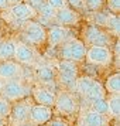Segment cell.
<instances>
[{
    "label": "cell",
    "mask_w": 120,
    "mask_h": 126,
    "mask_svg": "<svg viewBox=\"0 0 120 126\" xmlns=\"http://www.w3.org/2000/svg\"><path fill=\"white\" fill-rule=\"evenodd\" d=\"M59 54H61L62 60L78 64L85 60L86 47L83 44V41L78 40V38H71V40H67L65 43H62Z\"/></svg>",
    "instance_id": "obj_1"
},
{
    "label": "cell",
    "mask_w": 120,
    "mask_h": 126,
    "mask_svg": "<svg viewBox=\"0 0 120 126\" xmlns=\"http://www.w3.org/2000/svg\"><path fill=\"white\" fill-rule=\"evenodd\" d=\"M23 35L33 46H42L47 43V30L38 21H31V20L24 21Z\"/></svg>",
    "instance_id": "obj_2"
},
{
    "label": "cell",
    "mask_w": 120,
    "mask_h": 126,
    "mask_svg": "<svg viewBox=\"0 0 120 126\" xmlns=\"http://www.w3.org/2000/svg\"><path fill=\"white\" fill-rule=\"evenodd\" d=\"M54 108L61 116H71L78 110L76 106V98L71 91H59L55 95Z\"/></svg>",
    "instance_id": "obj_3"
},
{
    "label": "cell",
    "mask_w": 120,
    "mask_h": 126,
    "mask_svg": "<svg viewBox=\"0 0 120 126\" xmlns=\"http://www.w3.org/2000/svg\"><path fill=\"white\" fill-rule=\"evenodd\" d=\"M83 40L91 47H109L112 44V37L109 33L103 31L100 27L95 24H89L85 29Z\"/></svg>",
    "instance_id": "obj_4"
},
{
    "label": "cell",
    "mask_w": 120,
    "mask_h": 126,
    "mask_svg": "<svg viewBox=\"0 0 120 126\" xmlns=\"http://www.w3.org/2000/svg\"><path fill=\"white\" fill-rule=\"evenodd\" d=\"M27 95H28V89L20 79H12V81H4L3 82V88H1V95L0 96L7 99L9 102L21 101Z\"/></svg>",
    "instance_id": "obj_5"
},
{
    "label": "cell",
    "mask_w": 120,
    "mask_h": 126,
    "mask_svg": "<svg viewBox=\"0 0 120 126\" xmlns=\"http://www.w3.org/2000/svg\"><path fill=\"white\" fill-rule=\"evenodd\" d=\"M85 60L95 65H110L113 61V52L109 47H89L86 50Z\"/></svg>",
    "instance_id": "obj_6"
},
{
    "label": "cell",
    "mask_w": 120,
    "mask_h": 126,
    "mask_svg": "<svg viewBox=\"0 0 120 126\" xmlns=\"http://www.w3.org/2000/svg\"><path fill=\"white\" fill-rule=\"evenodd\" d=\"M54 118V112L51 108L41 106V105H31L28 113V123L34 126H45Z\"/></svg>",
    "instance_id": "obj_7"
},
{
    "label": "cell",
    "mask_w": 120,
    "mask_h": 126,
    "mask_svg": "<svg viewBox=\"0 0 120 126\" xmlns=\"http://www.w3.org/2000/svg\"><path fill=\"white\" fill-rule=\"evenodd\" d=\"M30 105L28 102L26 101H17V102L12 105V109H10V115L9 118L12 122L17 123L18 126L23 125V123H27L28 122V113H30Z\"/></svg>",
    "instance_id": "obj_8"
},
{
    "label": "cell",
    "mask_w": 120,
    "mask_h": 126,
    "mask_svg": "<svg viewBox=\"0 0 120 126\" xmlns=\"http://www.w3.org/2000/svg\"><path fill=\"white\" fill-rule=\"evenodd\" d=\"M14 61L20 65H33L35 63V51L26 43H16Z\"/></svg>",
    "instance_id": "obj_9"
},
{
    "label": "cell",
    "mask_w": 120,
    "mask_h": 126,
    "mask_svg": "<svg viewBox=\"0 0 120 126\" xmlns=\"http://www.w3.org/2000/svg\"><path fill=\"white\" fill-rule=\"evenodd\" d=\"M21 65L13 61H0V79L3 81H12L18 79L21 77Z\"/></svg>",
    "instance_id": "obj_10"
},
{
    "label": "cell",
    "mask_w": 120,
    "mask_h": 126,
    "mask_svg": "<svg viewBox=\"0 0 120 126\" xmlns=\"http://www.w3.org/2000/svg\"><path fill=\"white\" fill-rule=\"evenodd\" d=\"M33 98L37 105L41 106H47V108H54L55 103V94L51 89H47L42 86H35L33 88Z\"/></svg>",
    "instance_id": "obj_11"
},
{
    "label": "cell",
    "mask_w": 120,
    "mask_h": 126,
    "mask_svg": "<svg viewBox=\"0 0 120 126\" xmlns=\"http://www.w3.org/2000/svg\"><path fill=\"white\" fill-rule=\"evenodd\" d=\"M79 13L74 10V9H61V10H57L55 12V16H54V20L58 23V26H75L79 21Z\"/></svg>",
    "instance_id": "obj_12"
},
{
    "label": "cell",
    "mask_w": 120,
    "mask_h": 126,
    "mask_svg": "<svg viewBox=\"0 0 120 126\" xmlns=\"http://www.w3.org/2000/svg\"><path fill=\"white\" fill-rule=\"evenodd\" d=\"M9 12L16 20H31V18L37 17V12L31 6H28L27 3H17V4H13L9 7Z\"/></svg>",
    "instance_id": "obj_13"
},
{
    "label": "cell",
    "mask_w": 120,
    "mask_h": 126,
    "mask_svg": "<svg viewBox=\"0 0 120 126\" xmlns=\"http://www.w3.org/2000/svg\"><path fill=\"white\" fill-rule=\"evenodd\" d=\"M68 40V30L62 26H52L47 30V43L50 47H57Z\"/></svg>",
    "instance_id": "obj_14"
},
{
    "label": "cell",
    "mask_w": 120,
    "mask_h": 126,
    "mask_svg": "<svg viewBox=\"0 0 120 126\" xmlns=\"http://www.w3.org/2000/svg\"><path fill=\"white\" fill-rule=\"evenodd\" d=\"M79 126H107V118L89 109L82 115L79 120Z\"/></svg>",
    "instance_id": "obj_15"
},
{
    "label": "cell",
    "mask_w": 120,
    "mask_h": 126,
    "mask_svg": "<svg viewBox=\"0 0 120 126\" xmlns=\"http://www.w3.org/2000/svg\"><path fill=\"white\" fill-rule=\"evenodd\" d=\"M34 75L35 79L38 81L40 84H44V85H51L55 82V72L51 67L48 65H37L34 69Z\"/></svg>",
    "instance_id": "obj_16"
},
{
    "label": "cell",
    "mask_w": 120,
    "mask_h": 126,
    "mask_svg": "<svg viewBox=\"0 0 120 126\" xmlns=\"http://www.w3.org/2000/svg\"><path fill=\"white\" fill-rule=\"evenodd\" d=\"M16 51V41L12 38L0 41V61H13Z\"/></svg>",
    "instance_id": "obj_17"
},
{
    "label": "cell",
    "mask_w": 120,
    "mask_h": 126,
    "mask_svg": "<svg viewBox=\"0 0 120 126\" xmlns=\"http://www.w3.org/2000/svg\"><path fill=\"white\" fill-rule=\"evenodd\" d=\"M58 74L67 75V77H71V78H78L79 77V69H78V65L72 61H67V60H61L58 63Z\"/></svg>",
    "instance_id": "obj_18"
},
{
    "label": "cell",
    "mask_w": 120,
    "mask_h": 126,
    "mask_svg": "<svg viewBox=\"0 0 120 126\" xmlns=\"http://www.w3.org/2000/svg\"><path fill=\"white\" fill-rule=\"evenodd\" d=\"M103 88L110 95H119V92H120V75H119V72H113L112 75H109Z\"/></svg>",
    "instance_id": "obj_19"
},
{
    "label": "cell",
    "mask_w": 120,
    "mask_h": 126,
    "mask_svg": "<svg viewBox=\"0 0 120 126\" xmlns=\"http://www.w3.org/2000/svg\"><path fill=\"white\" fill-rule=\"evenodd\" d=\"M95 81L92 77H88V75H83V77H78L76 78V85H75V89L79 92L82 96H85L88 91L92 88V85L95 84Z\"/></svg>",
    "instance_id": "obj_20"
},
{
    "label": "cell",
    "mask_w": 120,
    "mask_h": 126,
    "mask_svg": "<svg viewBox=\"0 0 120 126\" xmlns=\"http://www.w3.org/2000/svg\"><path fill=\"white\" fill-rule=\"evenodd\" d=\"M86 101H95V99H100V98H106V91H105V88L103 85L99 82V81H95V84L92 85V88L88 91L85 96H83Z\"/></svg>",
    "instance_id": "obj_21"
},
{
    "label": "cell",
    "mask_w": 120,
    "mask_h": 126,
    "mask_svg": "<svg viewBox=\"0 0 120 126\" xmlns=\"http://www.w3.org/2000/svg\"><path fill=\"white\" fill-rule=\"evenodd\" d=\"M91 109L95 110L96 113L102 115V116H109V105L106 98H100V99H95V101H91Z\"/></svg>",
    "instance_id": "obj_22"
},
{
    "label": "cell",
    "mask_w": 120,
    "mask_h": 126,
    "mask_svg": "<svg viewBox=\"0 0 120 126\" xmlns=\"http://www.w3.org/2000/svg\"><path fill=\"white\" fill-rule=\"evenodd\" d=\"M107 105H109V116L119 118V115H120V98H119V95H110L107 99Z\"/></svg>",
    "instance_id": "obj_23"
},
{
    "label": "cell",
    "mask_w": 120,
    "mask_h": 126,
    "mask_svg": "<svg viewBox=\"0 0 120 126\" xmlns=\"http://www.w3.org/2000/svg\"><path fill=\"white\" fill-rule=\"evenodd\" d=\"M106 27H107L114 35L119 34V17L116 14L107 13V21H106Z\"/></svg>",
    "instance_id": "obj_24"
},
{
    "label": "cell",
    "mask_w": 120,
    "mask_h": 126,
    "mask_svg": "<svg viewBox=\"0 0 120 126\" xmlns=\"http://www.w3.org/2000/svg\"><path fill=\"white\" fill-rule=\"evenodd\" d=\"M55 9H52L50 4H47V3H44L42 6L37 10V14L40 13V16L42 18H45V20H50V18H54V16H55Z\"/></svg>",
    "instance_id": "obj_25"
},
{
    "label": "cell",
    "mask_w": 120,
    "mask_h": 126,
    "mask_svg": "<svg viewBox=\"0 0 120 126\" xmlns=\"http://www.w3.org/2000/svg\"><path fill=\"white\" fill-rule=\"evenodd\" d=\"M105 0H83V9H88L89 12H100L103 7Z\"/></svg>",
    "instance_id": "obj_26"
},
{
    "label": "cell",
    "mask_w": 120,
    "mask_h": 126,
    "mask_svg": "<svg viewBox=\"0 0 120 126\" xmlns=\"http://www.w3.org/2000/svg\"><path fill=\"white\" fill-rule=\"evenodd\" d=\"M58 81L61 82V85L64 88L75 89V85H76V79L75 78H71V77H67V75H62V74H58Z\"/></svg>",
    "instance_id": "obj_27"
},
{
    "label": "cell",
    "mask_w": 120,
    "mask_h": 126,
    "mask_svg": "<svg viewBox=\"0 0 120 126\" xmlns=\"http://www.w3.org/2000/svg\"><path fill=\"white\" fill-rule=\"evenodd\" d=\"M10 109H12V103L9 102L7 99L0 96V118H3V119H6L9 118V115H10Z\"/></svg>",
    "instance_id": "obj_28"
},
{
    "label": "cell",
    "mask_w": 120,
    "mask_h": 126,
    "mask_svg": "<svg viewBox=\"0 0 120 126\" xmlns=\"http://www.w3.org/2000/svg\"><path fill=\"white\" fill-rule=\"evenodd\" d=\"M106 21H107V13H102V12H95V26L97 27H106Z\"/></svg>",
    "instance_id": "obj_29"
},
{
    "label": "cell",
    "mask_w": 120,
    "mask_h": 126,
    "mask_svg": "<svg viewBox=\"0 0 120 126\" xmlns=\"http://www.w3.org/2000/svg\"><path fill=\"white\" fill-rule=\"evenodd\" d=\"M47 4H50L52 9L55 10H61V9H67L68 7V3L67 0H45Z\"/></svg>",
    "instance_id": "obj_30"
},
{
    "label": "cell",
    "mask_w": 120,
    "mask_h": 126,
    "mask_svg": "<svg viewBox=\"0 0 120 126\" xmlns=\"http://www.w3.org/2000/svg\"><path fill=\"white\" fill-rule=\"evenodd\" d=\"M107 7L112 14L117 16V13L120 12V0H107Z\"/></svg>",
    "instance_id": "obj_31"
},
{
    "label": "cell",
    "mask_w": 120,
    "mask_h": 126,
    "mask_svg": "<svg viewBox=\"0 0 120 126\" xmlns=\"http://www.w3.org/2000/svg\"><path fill=\"white\" fill-rule=\"evenodd\" d=\"M24 3H27L28 6H31L35 12H37V10H38V9H40V7L45 3V0H26Z\"/></svg>",
    "instance_id": "obj_32"
},
{
    "label": "cell",
    "mask_w": 120,
    "mask_h": 126,
    "mask_svg": "<svg viewBox=\"0 0 120 126\" xmlns=\"http://www.w3.org/2000/svg\"><path fill=\"white\" fill-rule=\"evenodd\" d=\"M48 123H50L48 126H68V123L64 119H61V118H52Z\"/></svg>",
    "instance_id": "obj_33"
},
{
    "label": "cell",
    "mask_w": 120,
    "mask_h": 126,
    "mask_svg": "<svg viewBox=\"0 0 120 126\" xmlns=\"http://www.w3.org/2000/svg\"><path fill=\"white\" fill-rule=\"evenodd\" d=\"M67 3H68V6H72L75 9H80V7H83V0H67Z\"/></svg>",
    "instance_id": "obj_34"
},
{
    "label": "cell",
    "mask_w": 120,
    "mask_h": 126,
    "mask_svg": "<svg viewBox=\"0 0 120 126\" xmlns=\"http://www.w3.org/2000/svg\"><path fill=\"white\" fill-rule=\"evenodd\" d=\"M10 7V1L9 0H0V10H4Z\"/></svg>",
    "instance_id": "obj_35"
},
{
    "label": "cell",
    "mask_w": 120,
    "mask_h": 126,
    "mask_svg": "<svg viewBox=\"0 0 120 126\" xmlns=\"http://www.w3.org/2000/svg\"><path fill=\"white\" fill-rule=\"evenodd\" d=\"M10 1V6H13V4H17V3H23L24 0H9Z\"/></svg>",
    "instance_id": "obj_36"
},
{
    "label": "cell",
    "mask_w": 120,
    "mask_h": 126,
    "mask_svg": "<svg viewBox=\"0 0 120 126\" xmlns=\"http://www.w3.org/2000/svg\"><path fill=\"white\" fill-rule=\"evenodd\" d=\"M0 126H4V119L3 118H0Z\"/></svg>",
    "instance_id": "obj_37"
},
{
    "label": "cell",
    "mask_w": 120,
    "mask_h": 126,
    "mask_svg": "<svg viewBox=\"0 0 120 126\" xmlns=\"http://www.w3.org/2000/svg\"><path fill=\"white\" fill-rule=\"evenodd\" d=\"M1 88H3V81L0 79V95H1Z\"/></svg>",
    "instance_id": "obj_38"
},
{
    "label": "cell",
    "mask_w": 120,
    "mask_h": 126,
    "mask_svg": "<svg viewBox=\"0 0 120 126\" xmlns=\"http://www.w3.org/2000/svg\"><path fill=\"white\" fill-rule=\"evenodd\" d=\"M20 126H34V125H31V123H28V122H27V123H23V125H20Z\"/></svg>",
    "instance_id": "obj_39"
}]
</instances>
